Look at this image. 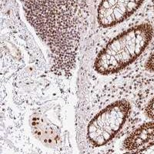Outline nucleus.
<instances>
[{"label":"nucleus","instance_id":"2","mask_svg":"<svg viewBox=\"0 0 154 154\" xmlns=\"http://www.w3.org/2000/svg\"><path fill=\"white\" fill-rule=\"evenodd\" d=\"M152 37V27L143 23L116 37L96 57L95 69L108 75L117 72L131 64L146 48Z\"/></svg>","mask_w":154,"mask_h":154},{"label":"nucleus","instance_id":"1","mask_svg":"<svg viewBox=\"0 0 154 154\" xmlns=\"http://www.w3.org/2000/svg\"><path fill=\"white\" fill-rule=\"evenodd\" d=\"M27 19L44 40L57 47L64 58L69 56L77 46V32L74 22L73 4L71 2L29 1L26 2Z\"/></svg>","mask_w":154,"mask_h":154},{"label":"nucleus","instance_id":"7","mask_svg":"<svg viewBox=\"0 0 154 154\" xmlns=\"http://www.w3.org/2000/svg\"><path fill=\"white\" fill-rule=\"evenodd\" d=\"M146 112L151 119H153V99L150 100L149 105L147 106L146 109Z\"/></svg>","mask_w":154,"mask_h":154},{"label":"nucleus","instance_id":"4","mask_svg":"<svg viewBox=\"0 0 154 154\" xmlns=\"http://www.w3.org/2000/svg\"><path fill=\"white\" fill-rule=\"evenodd\" d=\"M143 1L105 0L98 8V20L103 27H111L133 14Z\"/></svg>","mask_w":154,"mask_h":154},{"label":"nucleus","instance_id":"5","mask_svg":"<svg viewBox=\"0 0 154 154\" xmlns=\"http://www.w3.org/2000/svg\"><path fill=\"white\" fill-rule=\"evenodd\" d=\"M153 122H149L139 127L124 141L126 149L132 152H140L153 145Z\"/></svg>","mask_w":154,"mask_h":154},{"label":"nucleus","instance_id":"3","mask_svg":"<svg viewBox=\"0 0 154 154\" xmlns=\"http://www.w3.org/2000/svg\"><path fill=\"white\" fill-rule=\"evenodd\" d=\"M131 106L126 100L110 104L89 123L87 137L95 146H101L116 136L130 116Z\"/></svg>","mask_w":154,"mask_h":154},{"label":"nucleus","instance_id":"6","mask_svg":"<svg viewBox=\"0 0 154 154\" xmlns=\"http://www.w3.org/2000/svg\"><path fill=\"white\" fill-rule=\"evenodd\" d=\"M31 127L35 137L42 143L51 147L56 146L60 136L48 119L42 116H33L31 119Z\"/></svg>","mask_w":154,"mask_h":154},{"label":"nucleus","instance_id":"8","mask_svg":"<svg viewBox=\"0 0 154 154\" xmlns=\"http://www.w3.org/2000/svg\"><path fill=\"white\" fill-rule=\"evenodd\" d=\"M146 67L149 71L150 72H153V53L151 54V56H149V60L146 62Z\"/></svg>","mask_w":154,"mask_h":154}]
</instances>
